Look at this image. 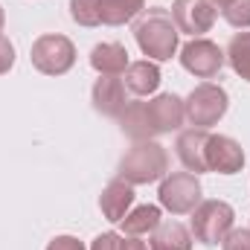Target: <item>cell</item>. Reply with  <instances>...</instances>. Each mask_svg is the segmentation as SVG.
Listing matches in <instances>:
<instances>
[{"label":"cell","mask_w":250,"mask_h":250,"mask_svg":"<svg viewBox=\"0 0 250 250\" xmlns=\"http://www.w3.org/2000/svg\"><path fill=\"white\" fill-rule=\"evenodd\" d=\"M178 26L172 21V15L160 6L146 9V15L134 23V38L140 44V50L154 59V62H169L178 53Z\"/></svg>","instance_id":"cell-1"},{"label":"cell","mask_w":250,"mask_h":250,"mask_svg":"<svg viewBox=\"0 0 250 250\" xmlns=\"http://www.w3.org/2000/svg\"><path fill=\"white\" fill-rule=\"evenodd\" d=\"M169 172V154L160 143L154 140H140L125 151L123 163H120V178L131 187L140 184H154L160 178H166Z\"/></svg>","instance_id":"cell-2"},{"label":"cell","mask_w":250,"mask_h":250,"mask_svg":"<svg viewBox=\"0 0 250 250\" xmlns=\"http://www.w3.org/2000/svg\"><path fill=\"white\" fill-rule=\"evenodd\" d=\"M233 221H236V212L227 201H201L192 209V236L201 245L212 248L224 242V236L233 230Z\"/></svg>","instance_id":"cell-3"},{"label":"cell","mask_w":250,"mask_h":250,"mask_svg":"<svg viewBox=\"0 0 250 250\" xmlns=\"http://www.w3.org/2000/svg\"><path fill=\"white\" fill-rule=\"evenodd\" d=\"M227 105H230L227 90H224L221 84L204 82V84H198V87L187 96L184 111H187V120L195 125V128H204V131H207V128H212V125L227 114Z\"/></svg>","instance_id":"cell-4"},{"label":"cell","mask_w":250,"mask_h":250,"mask_svg":"<svg viewBox=\"0 0 250 250\" xmlns=\"http://www.w3.org/2000/svg\"><path fill=\"white\" fill-rule=\"evenodd\" d=\"M32 67L44 76H64L76 64V47L67 35H41L32 44Z\"/></svg>","instance_id":"cell-5"},{"label":"cell","mask_w":250,"mask_h":250,"mask_svg":"<svg viewBox=\"0 0 250 250\" xmlns=\"http://www.w3.org/2000/svg\"><path fill=\"white\" fill-rule=\"evenodd\" d=\"M160 207L172 215H187L201 204V181L192 172H172L160 184Z\"/></svg>","instance_id":"cell-6"},{"label":"cell","mask_w":250,"mask_h":250,"mask_svg":"<svg viewBox=\"0 0 250 250\" xmlns=\"http://www.w3.org/2000/svg\"><path fill=\"white\" fill-rule=\"evenodd\" d=\"M224 50L207 38H192L187 47L181 50V64L187 67L192 76L198 79H212L218 76V70L224 67Z\"/></svg>","instance_id":"cell-7"},{"label":"cell","mask_w":250,"mask_h":250,"mask_svg":"<svg viewBox=\"0 0 250 250\" xmlns=\"http://www.w3.org/2000/svg\"><path fill=\"white\" fill-rule=\"evenodd\" d=\"M172 21H175L178 32L201 38L215 23V6L209 0H175L172 3Z\"/></svg>","instance_id":"cell-8"},{"label":"cell","mask_w":250,"mask_h":250,"mask_svg":"<svg viewBox=\"0 0 250 250\" xmlns=\"http://www.w3.org/2000/svg\"><path fill=\"white\" fill-rule=\"evenodd\" d=\"M146 114H148V125H151V134H169V131H178L184 120H187V111H184V99L175 96V93H160L154 96L151 102H146Z\"/></svg>","instance_id":"cell-9"},{"label":"cell","mask_w":250,"mask_h":250,"mask_svg":"<svg viewBox=\"0 0 250 250\" xmlns=\"http://www.w3.org/2000/svg\"><path fill=\"white\" fill-rule=\"evenodd\" d=\"M207 166H209V172H218V175H236L245 166V151L233 137L209 134V140H207Z\"/></svg>","instance_id":"cell-10"},{"label":"cell","mask_w":250,"mask_h":250,"mask_svg":"<svg viewBox=\"0 0 250 250\" xmlns=\"http://www.w3.org/2000/svg\"><path fill=\"white\" fill-rule=\"evenodd\" d=\"M207 140H209V134L204 128H189V131L178 134V143H175L178 157L192 175L209 172V166H207Z\"/></svg>","instance_id":"cell-11"},{"label":"cell","mask_w":250,"mask_h":250,"mask_svg":"<svg viewBox=\"0 0 250 250\" xmlns=\"http://www.w3.org/2000/svg\"><path fill=\"white\" fill-rule=\"evenodd\" d=\"M93 108L105 117H120L128 108V96H125V82L117 76H102L93 84Z\"/></svg>","instance_id":"cell-12"},{"label":"cell","mask_w":250,"mask_h":250,"mask_svg":"<svg viewBox=\"0 0 250 250\" xmlns=\"http://www.w3.org/2000/svg\"><path fill=\"white\" fill-rule=\"evenodd\" d=\"M131 204H134V187H131V184H125L123 178L111 181L108 187L102 189V195H99L102 215H105L108 221H114V224H117V221H123L125 215H128Z\"/></svg>","instance_id":"cell-13"},{"label":"cell","mask_w":250,"mask_h":250,"mask_svg":"<svg viewBox=\"0 0 250 250\" xmlns=\"http://www.w3.org/2000/svg\"><path fill=\"white\" fill-rule=\"evenodd\" d=\"M90 67L99 73V76H120L128 70V50L123 44H96L90 50Z\"/></svg>","instance_id":"cell-14"},{"label":"cell","mask_w":250,"mask_h":250,"mask_svg":"<svg viewBox=\"0 0 250 250\" xmlns=\"http://www.w3.org/2000/svg\"><path fill=\"white\" fill-rule=\"evenodd\" d=\"M160 67L154 62H134L128 64V70H125V87L134 93V96H148V93H154L157 87H160Z\"/></svg>","instance_id":"cell-15"},{"label":"cell","mask_w":250,"mask_h":250,"mask_svg":"<svg viewBox=\"0 0 250 250\" xmlns=\"http://www.w3.org/2000/svg\"><path fill=\"white\" fill-rule=\"evenodd\" d=\"M151 250H192V233L181 221H160L151 236Z\"/></svg>","instance_id":"cell-16"},{"label":"cell","mask_w":250,"mask_h":250,"mask_svg":"<svg viewBox=\"0 0 250 250\" xmlns=\"http://www.w3.org/2000/svg\"><path fill=\"white\" fill-rule=\"evenodd\" d=\"M157 224H160V207H151V204L134 207V209L123 218L125 236H146V233H154Z\"/></svg>","instance_id":"cell-17"},{"label":"cell","mask_w":250,"mask_h":250,"mask_svg":"<svg viewBox=\"0 0 250 250\" xmlns=\"http://www.w3.org/2000/svg\"><path fill=\"white\" fill-rule=\"evenodd\" d=\"M143 6H146V0H102L99 3V15H102V23L123 26V23L134 21L143 12Z\"/></svg>","instance_id":"cell-18"},{"label":"cell","mask_w":250,"mask_h":250,"mask_svg":"<svg viewBox=\"0 0 250 250\" xmlns=\"http://www.w3.org/2000/svg\"><path fill=\"white\" fill-rule=\"evenodd\" d=\"M120 125L131 140H151V125H148V114H146V102H128L123 114H120Z\"/></svg>","instance_id":"cell-19"},{"label":"cell","mask_w":250,"mask_h":250,"mask_svg":"<svg viewBox=\"0 0 250 250\" xmlns=\"http://www.w3.org/2000/svg\"><path fill=\"white\" fill-rule=\"evenodd\" d=\"M224 56H227L230 67H233L245 82H250V32L233 35V41H230V47H227Z\"/></svg>","instance_id":"cell-20"},{"label":"cell","mask_w":250,"mask_h":250,"mask_svg":"<svg viewBox=\"0 0 250 250\" xmlns=\"http://www.w3.org/2000/svg\"><path fill=\"white\" fill-rule=\"evenodd\" d=\"M99 3L102 0H70V15L79 26H99L102 15H99Z\"/></svg>","instance_id":"cell-21"},{"label":"cell","mask_w":250,"mask_h":250,"mask_svg":"<svg viewBox=\"0 0 250 250\" xmlns=\"http://www.w3.org/2000/svg\"><path fill=\"white\" fill-rule=\"evenodd\" d=\"M224 18L236 29H250V0H233L224 9Z\"/></svg>","instance_id":"cell-22"},{"label":"cell","mask_w":250,"mask_h":250,"mask_svg":"<svg viewBox=\"0 0 250 250\" xmlns=\"http://www.w3.org/2000/svg\"><path fill=\"white\" fill-rule=\"evenodd\" d=\"M221 245L224 250H250V230H230Z\"/></svg>","instance_id":"cell-23"},{"label":"cell","mask_w":250,"mask_h":250,"mask_svg":"<svg viewBox=\"0 0 250 250\" xmlns=\"http://www.w3.org/2000/svg\"><path fill=\"white\" fill-rule=\"evenodd\" d=\"M90 250H123V236H117V233H102V236L93 239Z\"/></svg>","instance_id":"cell-24"},{"label":"cell","mask_w":250,"mask_h":250,"mask_svg":"<svg viewBox=\"0 0 250 250\" xmlns=\"http://www.w3.org/2000/svg\"><path fill=\"white\" fill-rule=\"evenodd\" d=\"M12 64H15V47H12V41H9V38H3V35H0V76H3V73H9V70H12Z\"/></svg>","instance_id":"cell-25"},{"label":"cell","mask_w":250,"mask_h":250,"mask_svg":"<svg viewBox=\"0 0 250 250\" xmlns=\"http://www.w3.org/2000/svg\"><path fill=\"white\" fill-rule=\"evenodd\" d=\"M47 250H84V245H82L76 236H56V239L47 245Z\"/></svg>","instance_id":"cell-26"},{"label":"cell","mask_w":250,"mask_h":250,"mask_svg":"<svg viewBox=\"0 0 250 250\" xmlns=\"http://www.w3.org/2000/svg\"><path fill=\"white\" fill-rule=\"evenodd\" d=\"M123 250H148V248H146V242H140L137 236H128V239H123Z\"/></svg>","instance_id":"cell-27"},{"label":"cell","mask_w":250,"mask_h":250,"mask_svg":"<svg viewBox=\"0 0 250 250\" xmlns=\"http://www.w3.org/2000/svg\"><path fill=\"white\" fill-rule=\"evenodd\" d=\"M209 3H212V6H221V9H227V6H230L233 0H209Z\"/></svg>","instance_id":"cell-28"},{"label":"cell","mask_w":250,"mask_h":250,"mask_svg":"<svg viewBox=\"0 0 250 250\" xmlns=\"http://www.w3.org/2000/svg\"><path fill=\"white\" fill-rule=\"evenodd\" d=\"M3 23H6V15H3V6H0V29H3Z\"/></svg>","instance_id":"cell-29"}]
</instances>
